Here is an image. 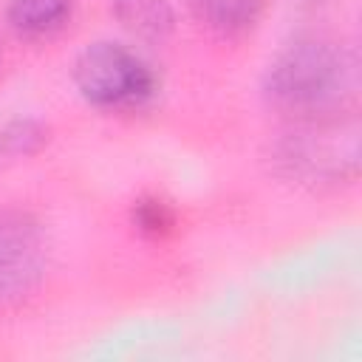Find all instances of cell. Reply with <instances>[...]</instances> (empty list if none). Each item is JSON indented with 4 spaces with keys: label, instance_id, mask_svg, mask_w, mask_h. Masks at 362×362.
Returning a JSON list of instances; mask_svg holds the SVG:
<instances>
[{
    "label": "cell",
    "instance_id": "cell-1",
    "mask_svg": "<svg viewBox=\"0 0 362 362\" xmlns=\"http://www.w3.org/2000/svg\"><path fill=\"white\" fill-rule=\"evenodd\" d=\"M359 88L356 54L337 37L300 34L277 48L263 71L266 102L294 122L342 116Z\"/></svg>",
    "mask_w": 362,
    "mask_h": 362
},
{
    "label": "cell",
    "instance_id": "cell-2",
    "mask_svg": "<svg viewBox=\"0 0 362 362\" xmlns=\"http://www.w3.org/2000/svg\"><path fill=\"white\" fill-rule=\"evenodd\" d=\"M71 79L82 99L96 107H139L156 93L153 68L124 42H88L71 68Z\"/></svg>",
    "mask_w": 362,
    "mask_h": 362
},
{
    "label": "cell",
    "instance_id": "cell-3",
    "mask_svg": "<svg viewBox=\"0 0 362 362\" xmlns=\"http://www.w3.org/2000/svg\"><path fill=\"white\" fill-rule=\"evenodd\" d=\"M356 156V127L354 122H342V116L297 122L274 147L280 170L300 181H339L354 175Z\"/></svg>",
    "mask_w": 362,
    "mask_h": 362
},
{
    "label": "cell",
    "instance_id": "cell-4",
    "mask_svg": "<svg viewBox=\"0 0 362 362\" xmlns=\"http://www.w3.org/2000/svg\"><path fill=\"white\" fill-rule=\"evenodd\" d=\"M48 269V235L23 209H0V308L28 297Z\"/></svg>",
    "mask_w": 362,
    "mask_h": 362
},
{
    "label": "cell",
    "instance_id": "cell-5",
    "mask_svg": "<svg viewBox=\"0 0 362 362\" xmlns=\"http://www.w3.org/2000/svg\"><path fill=\"white\" fill-rule=\"evenodd\" d=\"M110 11L124 31L144 42H164L175 31L170 0H110Z\"/></svg>",
    "mask_w": 362,
    "mask_h": 362
},
{
    "label": "cell",
    "instance_id": "cell-6",
    "mask_svg": "<svg viewBox=\"0 0 362 362\" xmlns=\"http://www.w3.org/2000/svg\"><path fill=\"white\" fill-rule=\"evenodd\" d=\"M74 6L76 0H8L6 20L20 37L40 40L59 31L68 23Z\"/></svg>",
    "mask_w": 362,
    "mask_h": 362
},
{
    "label": "cell",
    "instance_id": "cell-7",
    "mask_svg": "<svg viewBox=\"0 0 362 362\" xmlns=\"http://www.w3.org/2000/svg\"><path fill=\"white\" fill-rule=\"evenodd\" d=\"M187 6L215 34L235 37L260 20L266 0H187Z\"/></svg>",
    "mask_w": 362,
    "mask_h": 362
},
{
    "label": "cell",
    "instance_id": "cell-8",
    "mask_svg": "<svg viewBox=\"0 0 362 362\" xmlns=\"http://www.w3.org/2000/svg\"><path fill=\"white\" fill-rule=\"evenodd\" d=\"M48 141V127L34 119H14L0 127V158L37 153Z\"/></svg>",
    "mask_w": 362,
    "mask_h": 362
},
{
    "label": "cell",
    "instance_id": "cell-9",
    "mask_svg": "<svg viewBox=\"0 0 362 362\" xmlns=\"http://www.w3.org/2000/svg\"><path fill=\"white\" fill-rule=\"evenodd\" d=\"M136 223H139V229H147V232L158 235L173 223V215L161 201H141L136 206Z\"/></svg>",
    "mask_w": 362,
    "mask_h": 362
}]
</instances>
